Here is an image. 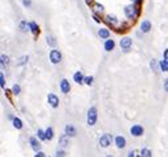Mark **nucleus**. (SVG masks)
I'll list each match as a JSON object with an SVG mask.
<instances>
[{
  "mask_svg": "<svg viewBox=\"0 0 168 157\" xmlns=\"http://www.w3.org/2000/svg\"><path fill=\"white\" fill-rule=\"evenodd\" d=\"M95 122H97V110H95V107H91L88 111V124L94 125Z\"/></svg>",
  "mask_w": 168,
  "mask_h": 157,
  "instance_id": "nucleus-1",
  "label": "nucleus"
},
{
  "mask_svg": "<svg viewBox=\"0 0 168 157\" xmlns=\"http://www.w3.org/2000/svg\"><path fill=\"white\" fill-rule=\"evenodd\" d=\"M125 13L128 19H135L138 16V8L135 6H127L125 8Z\"/></svg>",
  "mask_w": 168,
  "mask_h": 157,
  "instance_id": "nucleus-2",
  "label": "nucleus"
},
{
  "mask_svg": "<svg viewBox=\"0 0 168 157\" xmlns=\"http://www.w3.org/2000/svg\"><path fill=\"white\" fill-rule=\"evenodd\" d=\"M49 58H51L52 64H60L61 62V53H60L57 49H53L49 54Z\"/></svg>",
  "mask_w": 168,
  "mask_h": 157,
  "instance_id": "nucleus-3",
  "label": "nucleus"
},
{
  "mask_svg": "<svg viewBox=\"0 0 168 157\" xmlns=\"http://www.w3.org/2000/svg\"><path fill=\"white\" fill-rule=\"evenodd\" d=\"M111 141H112V136L109 135V133L101 136V139H99V144H101V146H103V148H107V146L111 144Z\"/></svg>",
  "mask_w": 168,
  "mask_h": 157,
  "instance_id": "nucleus-4",
  "label": "nucleus"
},
{
  "mask_svg": "<svg viewBox=\"0 0 168 157\" xmlns=\"http://www.w3.org/2000/svg\"><path fill=\"white\" fill-rule=\"evenodd\" d=\"M130 132H131V135H132V136H135V137H139V136L143 135L144 129H143V127H142L140 124H135V125H132V127H131Z\"/></svg>",
  "mask_w": 168,
  "mask_h": 157,
  "instance_id": "nucleus-5",
  "label": "nucleus"
},
{
  "mask_svg": "<svg viewBox=\"0 0 168 157\" xmlns=\"http://www.w3.org/2000/svg\"><path fill=\"white\" fill-rule=\"evenodd\" d=\"M131 45H132V40H131V38L126 37V38H122V40H120V48H122L125 52L130 50Z\"/></svg>",
  "mask_w": 168,
  "mask_h": 157,
  "instance_id": "nucleus-6",
  "label": "nucleus"
},
{
  "mask_svg": "<svg viewBox=\"0 0 168 157\" xmlns=\"http://www.w3.org/2000/svg\"><path fill=\"white\" fill-rule=\"evenodd\" d=\"M48 103L51 104L52 107H58V103H60V100H58V96L57 95H54V94H48Z\"/></svg>",
  "mask_w": 168,
  "mask_h": 157,
  "instance_id": "nucleus-7",
  "label": "nucleus"
},
{
  "mask_svg": "<svg viewBox=\"0 0 168 157\" xmlns=\"http://www.w3.org/2000/svg\"><path fill=\"white\" fill-rule=\"evenodd\" d=\"M29 144H31L32 149L36 152V153H37V152H40L41 145H40V143L37 141V139H36V137H31V139H29Z\"/></svg>",
  "mask_w": 168,
  "mask_h": 157,
  "instance_id": "nucleus-8",
  "label": "nucleus"
},
{
  "mask_svg": "<svg viewBox=\"0 0 168 157\" xmlns=\"http://www.w3.org/2000/svg\"><path fill=\"white\" fill-rule=\"evenodd\" d=\"M60 88H61V91L64 94H68L70 91V85H69V82H68L66 79H62L61 81V83H60Z\"/></svg>",
  "mask_w": 168,
  "mask_h": 157,
  "instance_id": "nucleus-9",
  "label": "nucleus"
},
{
  "mask_svg": "<svg viewBox=\"0 0 168 157\" xmlns=\"http://www.w3.org/2000/svg\"><path fill=\"white\" fill-rule=\"evenodd\" d=\"M73 79H74L75 83H83V81H85V77L82 75V71H75L74 75H73Z\"/></svg>",
  "mask_w": 168,
  "mask_h": 157,
  "instance_id": "nucleus-10",
  "label": "nucleus"
},
{
  "mask_svg": "<svg viewBox=\"0 0 168 157\" xmlns=\"http://www.w3.org/2000/svg\"><path fill=\"white\" fill-rule=\"evenodd\" d=\"M115 144H117L118 148H125L126 146V139L123 136H117L115 137Z\"/></svg>",
  "mask_w": 168,
  "mask_h": 157,
  "instance_id": "nucleus-11",
  "label": "nucleus"
},
{
  "mask_svg": "<svg viewBox=\"0 0 168 157\" xmlns=\"http://www.w3.org/2000/svg\"><path fill=\"white\" fill-rule=\"evenodd\" d=\"M65 135H66V136H70V137L75 136V128L73 127L72 124L66 125V127H65Z\"/></svg>",
  "mask_w": 168,
  "mask_h": 157,
  "instance_id": "nucleus-12",
  "label": "nucleus"
},
{
  "mask_svg": "<svg viewBox=\"0 0 168 157\" xmlns=\"http://www.w3.org/2000/svg\"><path fill=\"white\" fill-rule=\"evenodd\" d=\"M140 28H142V32H144V33L149 32V29H151V23H149L148 20H146V21L142 23Z\"/></svg>",
  "mask_w": 168,
  "mask_h": 157,
  "instance_id": "nucleus-13",
  "label": "nucleus"
},
{
  "mask_svg": "<svg viewBox=\"0 0 168 157\" xmlns=\"http://www.w3.org/2000/svg\"><path fill=\"white\" fill-rule=\"evenodd\" d=\"M114 46H115L114 41H112V40H106V42H105V50L110 52V50L114 49Z\"/></svg>",
  "mask_w": 168,
  "mask_h": 157,
  "instance_id": "nucleus-14",
  "label": "nucleus"
},
{
  "mask_svg": "<svg viewBox=\"0 0 168 157\" xmlns=\"http://www.w3.org/2000/svg\"><path fill=\"white\" fill-rule=\"evenodd\" d=\"M98 35H99V37H101V38H109L110 32L107 29H99Z\"/></svg>",
  "mask_w": 168,
  "mask_h": 157,
  "instance_id": "nucleus-15",
  "label": "nucleus"
},
{
  "mask_svg": "<svg viewBox=\"0 0 168 157\" xmlns=\"http://www.w3.org/2000/svg\"><path fill=\"white\" fill-rule=\"evenodd\" d=\"M106 19H107V23H110L111 25H117V24H118V20H117V17H115V16H111V15H107Z\"/></svg>",
  "mask_w": 168,
  "mask_h": 157,
  "instance_id": "nucleus-16",
  "label": "nucleus"
},
{
  "mask_svg": "<svg viewBox=\"0 0 168 157\" xmlns=\"http://www.w3.org/2000/svg\"><path fill=\"white\" fill-rule=\"evenodd\" d=\"M14 127L17 128V129H21L23 128V122L19 119V117H15L14 119Z\"/></svg>",
  "mask_w": 168,
  "mask_h": 157,
  "instance_id": "nucleus-17",
  "label": "nucleus"
},
{
  "mask_svg": "<svg viewBox=\"0 0 168 157\" xmlns=\"http://www.w3.org/2000/svg\"><path fill=\"white\" fill-rule=\"evenodd\" d=\"M94 11H95L97 13H102V12H103V6L99 3H95L94 4Z\"/></svg>",
  "mask_w": 168,
  "mask_h": 157,
  "instance_id": "nucleus-18",
  "label": "nucleus"
},
{
  "mask_svg": "<svg viewBox=\"0 0 168 157\" xmlns=\"http://www.w3.org/2000/svg\"><path fill=\"white\" fill-rule=\"evenodd\" d=\"M20 28H21L23 32H28V30L31 29V24H27L25 21H23L21 24H20Z\"/></svg>",
  "mask_w": 168,
  "mask_h": 157,
  "instance_id": "nucleus-19",
  "label": "nucleus"
},
{
  "mask_svg": "<svg viewBox=\"0 0 168 157\" xmlns=\"http://www.w3.org/2000/svg\"><path fill=\"white\" fill-rule=\"evenodd\" d=\"M140 154H142V157H152V154H151V151H149V149H147V148L142 149Z\"/></svg>",
  "mask_w": 168,
  "mask_h": 157,
  "instance_id": "nucleus-20",
  "label": "nucleus"
},
{
  "mask_svg": "<svg viewBox=\"0 0 168 157\" xmlns=\"http://www.w3.org/2000/svg\"><path fill=\"white\" fill-rule=\"evenodd\" d=\"M45 135H46V140H52V139H53V129L49 127L48 129L45 131Z\"/></svg>",
  "mask_w": 168,
  "mask_h": 157,
  "instance_id": "nucleus-21",
  "label": "nucleus"
},
{
  "mask_svg": "<svg viewBox=\"0 0 168 157\" xmlns=\"http://www.w3.org/2000/svg\"><path fill=\"white\" fill-rule=\"evenodd\" d=\"M31 30H32L33 35H37L38 33V25L36 23H31Z\"/></svg>",
  "mask_w": 168,
  "mask_h": 157,
  "instance_id": "nucleus-22",
  "label": "nucleus"
},
{
  "mask_svg": "<svg viewBox=\"0 0 168 157\" xmlns=\"http://www.w3.org/2000/svg\"><path fill=\"white\" fill-rule=\"evenodd\" d=\"M68 136L66 135H62L61 136V139H60V144H61L62 146H66V145H69V143H68Z\"/></svg>",
  "mask_w": 168,
  "mask_h": 157,
  "instance_id": "nucleus-23",
  "label": "nucleus"
},
{
  "mask_svg": "<svg viewBox=\"0 0 168 157\" xmlns=\"http://www.w3.org/2000/svg\"><path fill=\"white\" fill-rule=\"evenodd\" d=\"M160 69H162L163 71H168V61L163 59V61L160 62Z\"/></svg>",
  "mask_w": 168,
  "mask_h": 157,
  "instance_id": "nucleus-24",
  "label": "nucleus"
},
{
  "mask_svg": "<svg viewBox=\"0 0 168 157\" xmlns=\"http://www.w3.org/2000/svg\"><path fill=\"white\" fill-rule=\"evenodd\" d=\"M46 42H48V45H51V46L56 45V40H54L53 36H48V37H46Z\"/></svg>",
  "mask_w": 168,
  "mask_h": 157,
  "instance_id": "nucleus-25",
  "label": "nucleus"
},
{
  "mask_svg": "<svg viewBox=\"0 0 168 157\" xmlns=\"http://www.w3.org/2000/svg\"><path fill=\"white\" fill-rule=\"evenodd\" d=\"M37 136H38V139H40V140H46L45 131H43V129H38V131H37Z\"/></svg>",
  "mask_w": 168,
  "mask_h": 157,
  "instance_id": "nucleus-26",
  "label": "nucleus"
},
{
  "mask_svg": "<svg viewBox=\"0 0 168 157\" xmlns=\"http://www.w3.org/2000/svg\"><path fill=\"white\" fill-rule=\"evenodd\" d=\"M0 59H1V66H6V65L9 64V58L7 56H4V54L0 57Z\"/></svg>",
  "mask_w": 168,
  "mask_h": 157,
  "instance_id": "nucleus-27",
  "label": "nucleus"
},
{
  "mask_svg": "<svg viewBox=\"0 0 168 157\" xmlns=\"http://www.w3.org/2000/svg\"><path fill=\"white\" fill-rule=\"evenodd\" d=\"M12 93H14L15 95H19L20 94V86L19 85H14V87H12Z\"/></svg>",
  "mask_w": 168,
  "mask_h": 157,
  "instance_id": "nucleus-28",
  "label": "nucleus"
},
{
  "mask_svg": "<svg viewBox=\"0 0 168 157\" xmlns=\"http://www.w3.org/2000/svg\"><path fill=\"white\" fill-rule=\"evenodd\" d=\"M83 83H86V85H91V83H93V77H91V75H89V77H85V81H83Z\"/></svg>",
  "mask_w": 168,
  "mask_h": 157,
  "instance_id": "nucleus-29",
  "label": "nucleus"
},
{
  "mask_svg": "<svg viewBox=\"0 0 168 157\" xmlns=\"http://www.w3.org/2000/svg\"><path fill=\"white\" fill-rule=\"evenodd\" d=\"M27 61H28V56H24V57L20 58V61L17 62V65H24V64H27Z\"/></svg>",
  "mask_w": 168,
  "mask_h": 157,
  "instance_id": "nucleus-30",
  "label": "nucleus"
},
{
  "mask_svg": "<svg viewBox=\"0 0 168 157\" xmlns=\"http://www.w3.org/2000/svg\"><path fill=\"white\" fill-rule=\"evenodd\" d=\"M149 65H151V69L154 70V71H155V70H157V62L155 61V59H152L151 64H149Z\"/></svg>",
  "mask_w": 168,
  "mask_h": 157,
  "instance_id": "nucleus-31",
  "label": "nucleus"
},
{
  "mask_svg": "<svg viewBox=\"0 0 168 157\" xmlns=\"http://www.w3.org/2000/svg\"><path fill=\"white\" fill-rule=\"evenodd\" d=\"M0 85H1V87H6V82H4V75L0 74Z\"/></svg>",
  "mask_w": 168,
  "mask_h": 157,
  "instance_id": "nucleus-32",
  "label": "nucleus"
},
{
  "mask_svg": "<svg viewBox=\"0 0 168 157\" xmlns=\"http://www.w3.org/2000/svg\"><path fill=\"white\" fill-rule=\"evenodd\" d=\"M57 156H58V157H64L65 156V152L64 151H57Z\"/></svg>",
  "mask_w": 168,
  "mask_h": 157,
  "instance_id": "nucleus-33",
  "label": "nucleus"
},
{
  "mask_svg": "<svg viewBox=\"0 0 168 157\" xmlns=\"http://www.w3.org/2000/svg\"><path fill=\"white\" fill-rule=\"evenodd\" d=\"M35 157H46V156H45V153H43V152H37Z\"/></svg>",
  "mask_w": 168,
  "mask_h": 157,
  "instance_id": "nucleus-34",
  "label": "nucleus"
},
{
  "mask_svg": "<svg viewBox=\"0 0 168 157\" xmlns=\"http://www.w3.org/2000/svg\"><path fill=\"white\" fill-rule=\"evenodd\" d=\"M163 57H164V59H167V61H168V49H167V50H164V53H163Z\"/></svg>",
  "mask_w": 168,
  "mask_h": 157,
  "instance_id": "nucleus-35",
  "label": "nucleus"
},
{
  "mask_svg": "<svg viewBox=\"0 0 168 157\" xmlns=\"http://www.w3.org/2000/svg\"><path fill=\"white\" fill-rule=\"evenodd\" d=\"M164 90H165V91H168V79H165V81H164Z\"/></svg>",
  "mask_w": 168,
  "mask_h": 157,
  "instance_id": "nucleus-36",
  "label": "nucleus"
},
{
  "mask_svg": "<svg viewBox=\"0 0 168 157\" xmlns=\"http://www.w3.org/2000/svg\"><path fill=\"white\" fill-rule=\"evenodd\" d=\"M127 157H135V153H134V152H130V153L127 154Z\"/></svg>",
  "mask_w": 168,
  "mask_h": 157,
  "instance_id": "nucleus-37",
  "label": "nucleus"
},
{
  "mask_svg": "<svg viewBox=\"0 0 168 157\" xmlns=\"http://www.w3.org/2000/svg\"><path fill=\"white\" fill-rule=\"evenodd\" d=\"M24 4H25V6H29L31 1H29V0H24Z\"/></svg>",
  "mask_w": 168,
  "mask_h": 157,
  "instance_id": "nucleus-38",
  "label": "nucleus"
},
{
  "mask_svg": "<svg viewBox=\"0 0 168 157\" xmlns=\"http://www.w3.org/2000/svg\"><path fill=\"white\" fill-rule=\"evenodd\" d=\"M132 1H136V3H140V0H132Z\"/></svg>",
  "mask_w": 168,
  "mask_h": 157,
  "instance_id": "nucleus-39",
  "label": "nucleus"
},
{
  "mask_svg": "<svg viewBox=\"0 0 168 157\" xmlns=\"http://www.w3.org/2000/svg\"><path fill=\"white\" fill-rule=\"evenodd\" d=\"M86 1H90V0H86Z\"/></svg>",
  "mask_w": 168,
  "mask_h": 157,
  "instance_id": "nucleus-40",
  "label": "nucleus"
},
{
  "mask_svg": "<svg viewBox=\"0 0 168 157\" xmlns=\"http://www.w3.org/2000/svg\"><path fill=\"white\" fill-rule=\"evenodd\" d=\"M107 157H111V156H107Z\"/></svg>",
  "mask_w": 168,
  "mask_h": 157,
  "instance_id": "nucleus-41",
  "label": "nucleus"
},
{
  "mask_svg": "<svg viewBox=\"0 0 168 157\" xmlns=\"http://www.w3.org/2000/svg\"><path fill=\"white\" fill-rule=\"evenodd\" d=\"M138 157H142V156H138Z\"/></svg>",
  "mask_w": 168,
  "mask_h": 157,
  "instance_id": "nucleus-42",
  "label": "nucleus"
},
{
  "mask_svg": "<svg viewBox=\"0 0 168 157\" xmlns=\"http://www.w3.org/2000/svg\"><path fill=\"white\" fill-rule=\"evenodd\" d=\"M165 61H167V59H165Z\"/></svg>",
  "mask_w": 168,
  "mask_h": 157,
  "instance_id": "nucleus-43",
  "label": "nucleus"
}]
</instances>
